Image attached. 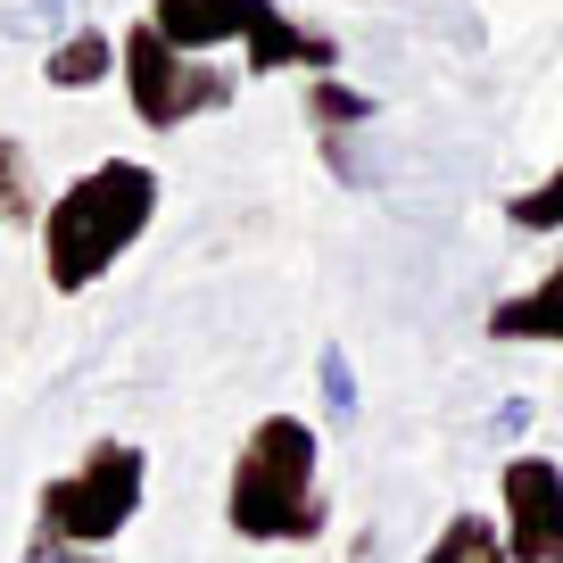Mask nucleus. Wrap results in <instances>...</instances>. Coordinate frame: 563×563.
I'll use <instances>...</instances> for the list:
<instances>
[{
	"label": "nucleus",
	"instance_id": "14",
	"mask_svg": "<svg viewBox=\"0 0 563 563\" xmlns=\"http://www.w3.org/2000/svg\"><path fill=\"white\" fill-rule=\"evenodd\" d=\"M0 34H42V42H58V34H67V0H18V9H0Z\"/></svg>",
	"mask_w": 563,
	"mask_h": 563
},
{
	"label": "nucleus",
	"instance_id": "13",
	"mask_svg": "<svg viewBox=\"0 0 563 563\" xmlns=\"http://www.w3.org/2000/svg\"><path fill=\"white\" fill-rule=\"evenodd\" d=\"M506 216H514V232H563V166H555L547 183H530Z\"/></svg>",
	"mask_w": 563,
	"mask_h": 563
},
{
	"label": "nucleus",
	"instance_id": "2",
	"mask_svg": "<svg viewBox=\"0 0 563 563\" xmlns=\"http://www.w3.org/2000/svg\"><path fill=\"white\" fill-rule=\"evenodd\" d=\"M224 522L249 547H316L332 506H323V431L307 415H257L232 448L224 473Z\"/></svg>",
	"mask_w": 563,
	"mask_h": 563
},
{
	"label": "nucleus",
	"instance_id": "17",
	"mask_svg": "<svg viewBox=\"0 0 563 563\" xmlns=\"http://www.w3.org/2000/svg\"><path fill=\"white\" fill-rule=\"evenodd\" d=\"M473 563H514V555H506V547H497V539H489V547H481V555H473Z\"/></svg>",
	"mask_w": 563,
	"mask_h": 563
},
{
	"label": "nucleus",
	"instance_id": "11",
	"mask_svg": "<svg viewBox=\"0 0 563 563\" xmlns=\"http://www.w3.org/2000/svg\"><path fill=\"white\" fill-rule=\"evenodd\" d=\"M489 539H497V514H448V530L422 547V563H473Z\"/></svg>",
	"mask_w": 563,
	"mask_h": 563
},
{
	"label": "nucleus",
	"instance_id": "8",
	"mask_svg": "<svg viewBox=\"0 0 563 563\" xmlns=\"http://www.w3.org/2000/svg\"><path fill=\"white\" fill-rule=\"evenodd\" d=\"M117 75V34L108 25H67V34L42 51V84L51 91H91Z\"/></svg>",
	"mask_w": 563,
	"mask_h": 563
},
{
	"label": "nucleus",
	"instance_id": "9",
	"mask_svg": "<svg viewBox=\"0 0 563 563\" xmlns=\"http://www.w3.org/2000/svg\"><path fill=\"white\" fill-rule=\"evenodd\" d=\"M42 175H34V150H25L18 133H0V232H18V224H42Z\"/></svg>",
	"mask_w": 563,
	"mask_h": 563
},
{
	"label": "nucleus",
	"instance_id": "5",
	"mask_svg": "<svg viewBox=\"0 0 563 563\" xmlns=\"http://www.w3.org/2000/svg\"><path fill=\"white\" fill-rule=\"evenodd\" d=\"M117 75H124V100H133V117L150 124V133H175V124L208 117V108H232V91H241L232 67H216V58H183L150 18L117 34Z\"/></svg>",
	"mask_w": 563,
	"mask_h": 563
},
{
	"label": "nucleus",
	"instance_id": "10",
	"mask_svg": "<svg viewBox=\"0 0 563 563\" xmlns=\"http://www.w3.org/2000/svg\"><path fill=\"white\" fill-rule=\"evenodd\" d=\"M307 117H316L323 141H340V133H356V124H373V100L356 84H340V75H316V84H307Z\"/></svg>",
	"mask_w": 563,
	"mask_h": 563
},
{
	"label": "nucleus",
	"instance_id": "3",
	"mask_svg": "<svg viewBox=\"0 0 563 563\" xmlns=\"http://www.w3.org/2000/svg\"><path fill=\"white\" fill-rule=\"evenodd\" d=\"M141 506H150V448L141 440H91L67 473H51L34 489V539L108 555L141 522Z\"/></svg>",
	"mask_w": 563,
	"mask_h": 563
},
{
	"label": "nucleus",
	"instance_id": "15",
	"mask_svg": "<svg viewBox=\"0 0 563 563\" xmlns=\"http://www.w3.org/2000/svg\"><path fill=\"white\" fill-rule=\"evenodd\" d=\"M530 422H539V406H530L522 389H514V398H497V415H489V440H506V448H514V440L530 431Z\"/></svg>",
	"mask_w": 563,
	"mask_h": 563
},
{
	"label": "nucleus",
	"instance_id": "16",
	"mask_svg": "<svg viewBox=\"0 0 563 563\" xmlns=\"http://www.w3.org/2000/svg\"><path fill=\"white\" fill-rule=\"evenodd\" d=\"M18 563H108V555H91V547H58V539H25Z\"/></svg>",
	"mask_w": 563,
	"mask_h": 563
},
{
	"label": "nucleus",
	"instance_id": "12",
	"mask_svg": "<svg viewBox=\"0 0 563 563\" xmlns=\"http://www.w3.org/2000/svg\"><path fill=\"white\" fill-rule=\"evenodd\" d=\"M316 382H323V422H356V365H349V349H323Z\"/></svg>",
	"mask_w": 563,
	"mask_h": 563
},
{
	"label": "nucleus",
	"instance_id": "7",
	"mask_svg": "<svg viewBox=\"0 0 563 563\" xmlns=\"http://www.w3.org/2000/svg\"><path fill=\"white\" fill-rule=\"evenodd\" d=\"M489 340H539V349H563V265H547L530 290L489 307Z\"/></svg>",
	"mask_w": 563,
	"mask_h": 563
},
{
	"label": "nucleus",
	"instance_id": "6",
	"mask_svg": "<svg viewBox=\"0 0 563 563\" xmlns=\"http://www.w3.org/2000/svg\"><path fill=\"white\" fill-rule=\"evenodd\" d=\"M497 547L514 563H563V464L514 448L497 473Z\"/></svg>",
	"mask_w": 563,
	"mask_h": 563
},
{
	"label": "nucleus",
	"instance_id": "1",
	"mask_svg": "<svg viewBox=\"0 0 563 563\" xmlns=\"http://www.w3.org/2000/svg\"><path fill=\"white\" fill-rule=\"evenodd\" d=\"M158 199H166L158 166H141V158H100V166H84V175H75L67 191L42 208V224H34V241H42V282H51L58 299L100 290V282L141 249V232L158 224Z\"/></svg>",
	"mask_w": 563,
	"mask_h": 563
},
{
	"label": "nucleus",
	"instance_id": "4",
	"mask_svg": "<svg viewBox=\"0 0 563 563\" xmlns=\"http://www.w3.org/2000/svg\"><path fill=\"white\" fill-rule=\"evenodd\" d=\"M150 25H158L183 58L241 51L249 75H282V67L332 75L340 67V42L316 34V25H299V18H282L274 0H150Z\"/></svg>",
	"mask_w": 563,
	"mask_h": 563
}]
</instances>
